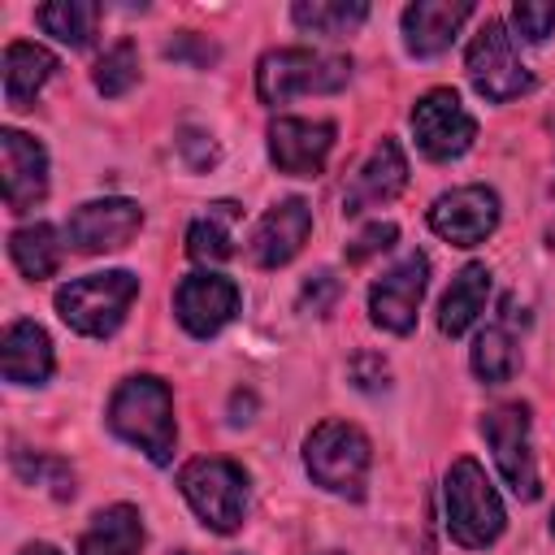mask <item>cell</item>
I'll use <instances>...</instances> for the list:
<instances>
[{
    "instance_id": "11",
    "label": "cell",
    "mask_w": 555,
    "mask_h": 555,
    "mask_svg": "<svg viewBox=\"0 0 555 555\" xmlns=\"http://www.w3.org/2000/svg\"><path fill=\"white\" fill-rule=\"evenodd\" d=\"M143 225V208L134 199H87L82 208L69 212L65 221V238L74 251L82 256H100V251H117L126 247Z\"/></svg>"
},
{
    "instance_id": "12",
    "label": "cell",
    "mask_w": 555,
    "mask_h": 555,
    "mask_svg": "<svg viewBox=\"0 0 555 555\" xmlns=\"http://www.w3.org/2000/svg\"><path fill=\"white\" fill-rule=\"evenodd\" d=\"M429 225L451 247H477L499 225V195L490 186H477V182L473 186H455V191H447V195L434 199Z\"/></svg>"
},
{
    "instance_id": "31",
    "label": "cell",
    "mask_w": 555,
    "mask_h": 555,
    "mask_svg": "<svg viewBox=\"0 0 555 555\" xmlns=\"http://www.w3.org/2000/svg\"><path fill=\"white\" fill-rule=\"evenodd\" d=\"M395 238H399V225H395V221H369V225L347 243V264H364L369 256L386 251Z\"/></svg>"
},
{
    "instance_id": "19",
    "label": "cell",
    "mask_w": 555,
    "mask_h": 555,
    "mask_svg": "<svg viewBox=\"0 0 555 555\" xmlns=\"http://www.w3.org/2000/svg\"><path fill=\"white\" fill-rule=\"evenodd\" d=\"M52 338L35 321H13L0 338V369L13 386H43L52 377Z\"/></svg>"
},
{
    "instance_id": "34",
    "label": "cell",
    "mask_w": 555,
    "mask_h": 555,
    "mask_svg": "<svg viewBox=\"0 0 555 555\" xmlns=\"http://www.w3.org/2000/svg\"><path fill=\"white\" fill-rule=\"evenodd\" d=\"M165 56H169V61L212 65V61H217V48H212V43H204V39H195V35H182V39H173V43L165 48Z\"/></svg>"
},
{
    "instance_id": "30",
    "label": "cell",
    "mask_w": 555,
    "mask_h": 555,
    "mask_svg": "<svg viewBox=\"0 0 555 555\" xmlns=\"http://www.w3.org/2000/svg\"><path fill=\"white\" fill-rule=\"evenodd\" d=\"M512 26L520 39L542 43L555 30V4L551 0H520V4H512Z\"/></svg>"
},
{
    "instance_id": "16",
    "label": "cell",
    "mask_w": 555,
    "mask_h": 555,
    "mask_svg": "<svg viewBox=\"0 0 555 555\" xmlns=\"http://www.w3.org/2000/svg\"><path fill=\"white\" fill-rule=\"evenodd\" d=\"M308 234H312V208L304 199H282V204H273L256 221L251 243H247V256L260 269H278V264H286V260L299 256V247L308 243Z\"/></svg>"
},
{
    "instance_id": "6",
    "label": "cell",
    "mask_w": 555,
    "mask_h": 555,
    "mask_svg": "<svg viewBox=\"0 0 555 555\" xmlns=\"http://www.w3.org/2000/svg\"><path fill=\"white\" fill-rule=\"evenodd\" d=\"M178 486L186 494V503L195 507V516L212 529V533H234L247 516V473L234 460H191L178 473Z\"/></svg>"
},
{
    "instance_id": "36",
    "label": "cell",
    "mask_w": 555,
    "mask_h": 555,
    "mask_svg": "<svg viewBox=\"0 0 555 555\" xmlns=\"http://www.w3.org/2000/svg\"><path fill=\"white\" fill-rule=\"evenodd\" d=\"M22 555H61V551L48 546V542H30V546H22Z\"/></svg>"
},
{
    "instance_id": "25",
    "label": "cell",
    "mask_w": 555,
    "mask_h": 555,
    "mask_svg": "<svg viewBox=\"0 0 555 555\" xmlns=\"http://www.w3.org/2000/svg\"><path fill=\"white\" fill-rule=\"evenodd\" d=\"M9 256L22 269V278L39 282V278H52L61 269L65 247H61V238L48 221H35V225H22V230L9 234Z\"/></svg>"
},
{
    "instance_id": "15",
    "label": "cell",
    "mask_w": 555,
    "mask_h": 555,
    "mask_svg": "<svg viewBox=\"0 0 555 555\" xmlns=\"http://www.w3.org/2000/svg\"><path fill=\"white\" fill-rule=\"evenodd\" d=\"M0 160H4V204L9 212H30L48 195V152L39 139L22 130H0Z\"/></svg>"
},
{
    "instance_id": "39",
    "label": "cell",
    "mask_w": 555,
    "mask_h": 555,
    "mask_svg": "<svg viewBox=\"0 0 555 555\" xmlns=\"http://www.w3.org/2000/svg\"><path fill=\"white\" fill-rule=\"evenodd\" d=\"M551 529H555V516H551Z\"/></svg>"
},
{
    "instance_id": "8",
    "label": "cell",
    "mask_w": 555,
    "mask_h": 555,
    "mask_svg": "<svg viewBox=\"0 0 555 555\" xmlns=\"http://www.w3.org/2000/svg\"><path fill=\"white\" fill-rule=\"evenodd\" d=\"M481 434H486L494 464H499L503 481L512 486V494L533 503L542 494V486H538V468H533V451H529V403L490 408L481 416Z\"/></svg>"
},
{
    "instance_id": "3",
    "label": "cell",
    "mask_w": 555,
    "mask_h": 555,
    "mask_svg": "<svg viewBox=\"0 0 555 555\" xmlns=\"http://www.w3.org/2000/svg\"><path fill=\"white\" fill-rule=\"evenodd\" d=\"M134 295H139V278L130 269L87 273L56 291V312L69 330H78L87 338H108L126 321Z\"/></svg>"
},
{
    "instance_id": "29",
    "label": "cell",
    "mask_w": 555,
    "mask_h": 555,
    "mask_svg": "<svg viewBox=\"0 0 555 555\" xmlns=\"http://www.w3.org/2000/svg\"><path fill=\"white\" fill-rule=\"evenodd\" d=\"M134 82H139V52H134L130 39H121V43H113V48L95 61V91L108 95V100H117V95H126Z\"/></svg>"
},
{
    "instance_id": "2",
    "label": "cell",
    "mask_w": 555,
    "mask_h": 555,
    "mask_svg": "<svg viewBox=\"0 0 555 555\" xmlns=\"http://www.w3.org/2000/svg\"><path fill=\"white\" fill-rule=\"evenodd\" d=\"M351 78V56L338 52H312V48H273L256 65V95L260 104L278 108L295 95H325L347 87Z\"/></svg>"
},
{
    "instance_id": "13",
    "label": "cell",
    "mask_w": 555,
    "mask_h": 555,
    "mask_svg": "<svg viewBox=\"0 0 555 555\" xmlns=\"http://www.w3.org/2000/svg\"><path fill=\"white\" fill-rule=\"evenodd\" d=\"M334 147V126L330 121H308V117H278L269 126V160L278 173L291 178H317L325 169V156Z\"/></svg>"
},
{
    "instance_id": "14",
    "label": "cell",
    "mask_w": 555,
    "mask_h": 555,
    "mask_svg": "<svg viewBox=\"0 0 555 555\" xmlns=\"http://www.w3.org/2000/svg\"><path fill=\"white\" fill-rule=\"evenodd\" d=\"M173 312H178L186 334L212 338L238 312V286L221 273H191L173 291Z\"/></svg>"
},
{
    "instance_id": "37",
    "label": "cell",
    "mask_w": 555,
    "mask_h": 555,
    "mask_svg": "<svg viewBox=\"0 0 555 555\" xmlns=\"http://www.w3.org/2000/svg\"><path fill=\"white\" fill-rule=\"evenodd\" d=\"M325 555H343V551H325Z\"/></svg>"
},
{
    "instance_id": "5",
    "label": "cell",
    "mask_w": 555,
    "mask_h": 555,
    "mask_svg": "<svg viewBox=\"0 0 555 555\" xmlns=\"http://www.w3.org/2000/svg\"><path fill=\"white\" fill-rule=\"evenodd\" d=\"M503 503L490 486V477L481 473L477 460H455L451 473H447V533L468 546V551H481L490 546L499 533H503Z\"/></svg>"
},
{
    "instance_id": "21",
    "label": "cell",
    "mask_w": 555,
    "mask_h": 555,
    "mask_svg": "<svg viewBox=\"0 0 555 555\" xmlns=\"http://www.w3.org/2000/svg\"><path fill=\"white\" fill-rule=\"evenodd\" d=\"M52 74H56V56H52L48 48L26 43V39L9 43V48H4V104H9L13 113L30 108V100L43 91V82H48Z\"/></svg>"
},
{
    "instance_id": "24",
    "label": "cell",
    "mask_w": 555,
    "mask_h": 555,
    "mask_svg": "<svg viewBox=\"0 0 555 555\" xmlns=\"http://www.w3.org/2000/svg\"><path fill=\"white\" fill-rule=\"evenodd\" d=\"M234 225H238V204L234 199L208 204V212L195 217L191 230H186V256L195 264H221L234 251Z\"/></svg>"
},
{
    "instance_id": "1",
    "label": "cell",
    "mask_w": 555,
    "mask_h": 555,
    "mask_svg": "<svg viewBox=\"0 0 555 555\" xmlns=\"http://www.w3.org/2000/svg\"><path fill=\"white\" fill-rule=\"evenodd\" d=\"M108 429L117 438H126L130 447H139L152 464H169L173 460V442H178L169 386L160 377H152V373L126 377L108 399Z\"/></svg>"
},
{
    "instance_id": "7",
    "label": "cell",
    "mask_w": 555,
    "mask_h": 555,
    "mask_svg": "<svg viewBox=\"0 0 555 555\" xmlns=\"http://www.w3.org/2000/svg\"><path fill=\"white\" fill-rule=\"evenodd\" d=\"M468 82L490 104H503V100L533 91V74L516 56V43L499 17H486L468 43Z\"/></svg>"
},
{
    "instance_id": "38",
    "label": "cell",
    "mask_w": 555,
    "mask_h": 555,
    "mask_svg": "<svg viewBox=\"0 0 555 555\" xmlns=\"http://www.w3.org/2000/svg\"><path fill=\"white\" fill-rule=\"evenodd\" d=\"M173 555H186V551H173Z\"/></svg>"
},
{
    "instance_id": "23",
    "label": "cell",
    "mask_w": 555,
    "mask_h": 555,
    "mask_svg": "<svg viewBox=\"0 0 555 555\" xmlns=\"http://www.w3.org/2000/svg\"><path fill=\"white\" fill-rule=\"evenodd\" d=\"M512 325H516V304L507 299V304H503V317L490 321V325L477 334V343H473V373H477L481 382H490V386L512 382V373L520 369V343H516Z\"/></svg>"
},
{
    "instance_id": "28",
    "label": "cell",
    "mask_w": 555,
    "mask_h": 555,
    "mask_svg": "<svg viewBox=\"0 0 555 555\" xmlns=\"http://www.w3.org/2000/svg\"><path fill=\"white\" fill-rule=\"evenodd\" d=\"M13 468L26 486L48 490L52 499H74V468L56 455H30V451H13Z\"/></svg>"
},
{
    "instance_id": "20",
    "label": "cell",
    "mask_w": 555,
    "mask_h": 555,
    "mask_svg": "<svg viewBox=\"0 0 555 555\" xmlns=\"http://www.w3.org/2000/svg\"><path fill=\"white\" fill-rule=\"evenodd\" d=\"M143 551V516L130 503H113L91 516L78 538V555H139Z\"/></svg>"
},
{
    "instance_id": "10",
    "label": "cell",
    "mask_w": 555,
    "mask_h": 555,
    "mask_svg": "<svg viewBox=\"0 0 555 555\" xmlns=\"http://www.w3.org/2000/svg\"><path fill=\"white\" fill-rule=\"evenodd\" d=\"M425 286H429V260H425V251H408L369 291V317H373V325H382L390 334H412Z\"/></svg>"
},
{
    "instance_id": "26",
    "label": "cell",
    "mask_w": 555,
    "mask_h": 555,
    "mask_svg": "<svg viewBox=\"0 0 555 555\" xmlns=\"http://www.w3.org/2000/svg\"><path fill=\"white\" fill-rule=\"evenodd\" d=\"M291 17H295V26L308 30V35H330V39H338V35H351V30L369 17V4H364V0H299V4L291 9Z\"/></svg>"
},
{
    "instance_id": "27",
    "label": "cell",
    "mask_w": 555,
    "mask_h": 555,
    "mask_svg": "<svg viewBox=\"0 0 555 555\" xmlns=\"http://www.w3.org/2000/svg\"><path fill=\"white\" fill-rule=\"evenodd\" d=\"M35 22H39L52 39H61V43H69V48H87V43L95 39L100 4H91V0H56V4L35 9Z\"/></svg>"
},
{
    "instance_id": "4",
    "label": "cell",
    "mask_w": 555,
    "mask_h": 555,
    "mask_svg": "<svg viewBox=\"0 0 555 555\" xmlns=\"http://www.w3.org/2000/svg\"><path fill=\"white\" fill-rule=\"evenodd\" d=\"M369 460H373L369 438L347 421H321L304 442V468L330 494L360 499L364 477H369Z\"/></svg>"
},
{
    "instance_id": "17",
    "label": "cell",
    "mask_w": 555,
    "mask_h": 555,
    "mask_svg": "<svg viewBox=\"0 0 555 555\" xmlns=\"http://www.w3.org/2000/svg\"><path fill=\"white\" fill-rule=\"evenodd\" d=\"M408 186V160H403V147L395 139H382L369 160L351 173V186L343 191V212H369V208H382L390 204L399 191Z\"/></svg>"
},
{
    "instance_id": "33",
    "label": "cell",
    "mask_w": 555,
    "mask_h": 555,
    "mask_svg": "<svg viewBox=\"0 0 555 555\" xmlns=\"http://www.w3.org/2000/svg\"><path fill=\"white\" fill-rule=\"evenodd\" d=\"M178 156H182V165L191 173H204V169L217 165V143H212V134H204L195 126H182L178 130Z\"/></svg>"
},
{
    "instance_id": "9",
    "label": "cell",
    "mask_w": 555,
    "mask_h": 555,
    "mask_svg": "<svg viewBox=\"0 0 555 555\" xmlns=\"http://www.w3.org/2000/svg\"><path fill=\"white\" fill-rule=\"evenodd\" d=\"M412 134L429 160H455L473 147L477 121L451 87H434L412 104Z\"/></svg>"
},
{
    "instance_id": "18",
    "label": "cell",
    "mask_w": 555,
    "mask_h": 555,
    "mask_svg": "<svg viewBox=\"0 0 555 555\" xmlns=\"http://www.w3.org/2000/svg\"><path fill=\"white\" fill-rule=\"evenodd\" d=\"M468 0H416L403 9V43L412 56H438L468 22Z\"/></svg>"
},
{
    "instance_id": "22",
    "label": "cell",
    "mask_w": 555,
    "mask_h": 555,
    "mask_svg": "<svg viewBox=\"0 0 555 555\" xmlns=\"http://www.w3.org/2000/svg\"><path fill=\"white\" fill-rule=\"evenodd\" d=\"M486 299H490V269L481 260H473L451 278V286L438 304V330L447 338H460L486 312Z\"/></svg>"
},
{
    "instance_id": "32",
    "label": "cell",
    "mask_w": 555,
    "mask_h": 555,
    "mask_svg": "<svg viewBox=\"0 0 555 555\" xmlns=\"http://www.w3.org/2000/svg\"><path fill=\"white\" fill-rule=\"evenodd\" d=\"M343 295V282L330 273V269H317L304 286H299V308L312 312V317H325L334 308V299Z\"/></svg>"
},
{
    "instance_id": "35",
    "label": "cell",
    "mask_w": 555,
    "mask_h": 555,
    "mask_svg": "<svg viewBox=\"0 0 555 555\" xmlns=\"http://www.w3.org/2000/svg\"><path fill=\"white\" fill-rule=\"evenodd\" d=\"M351 377H356L360 390H377V386H386V360L382 356H356Z\"/></svg>"
}]
</instances>
